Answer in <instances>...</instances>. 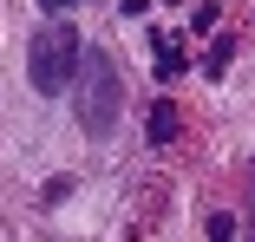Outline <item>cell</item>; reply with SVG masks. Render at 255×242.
I'll list each match as a JSON object with an SVG mask.
<instances>
[{"label":"cell","mask_w":255,"mask_h":242,"mask_svg":"<svg viewBox=\"0 0 255 242\" xmlns=\"http://www.w3.org/2000/svg\"><path fill=\"white\" fill-rule=\"evenodd\" d=\"M72 85H79V124H85L92 137H112L118 105H125V79H118V66L98 53V46H85L79 66H72Z\"/></svg>","instance_id":"cell-1"},{"label":"cell","mask_w":255,"mask_h":242,"mask_svg":"<svg viewBox=\"0 0 255 242\" xmlns=\"http://www.w3.org/2000/svg\"><path fill=\"white\" fill-rule=\"evenodd\" d=\"M79 53H85V33H72L66 20H46V26L33 33V53H26L33 92H66V85H72Z\"/></svg>","instance_id":"cell-2"},{"label":"cell","mask_w":255,"mask_h":242,"mask_svg":"<svg viewBox=\"0 0 255 242\" xmlns=\"http://www.w3.org/2000/svg\"><path fill=\"white\" fill-rule=\"evenodd\" d=\"M177 124H183V118H177V105H170V99H157L144 131H150V144H170V137H177Z\"/></svg>","instance_id":"cell-3"},{"label":"cell","mask_w":255,"mask_h":242,"mask_svg":"<svg viewBox=\"0 0 255 242\" xmlns=\"http://www.w3.org/2000/svg\"><path fill=\"white\" fill-rule=\"evenodd\" d=\"M150 59H157V79H177V72H183V53H177L170 39H157V53H150Z\"/></svg>","instance_id":"cell-4"},{"label":"cell","mask_w":255,"mask_h":242,"mask_svg":"<svg viewBox=\"0 0 255 242\" xmlns=\"http://www.w3.org/2000/svg\"><path fill=\"white\" fill-rule=\"evenodd\" d=\"M203 229H210V242H236V216H229V210H210Z\"/></svg>","instance_id":"cell-5"},{"label":"cell","mask_w":255,"mask_h":242,"mask_svg":"<svg viewBox=\"0 0 255 242\" xmlns=\"http://www.w3.org/2000/svg\"><path fill=\"white\" fill-rule=\"evenodd\" d=\"M39 7H46V13H53V7H79V0H39Z\"/></svg>","instance_id":"cell-6"}]
</instances>
